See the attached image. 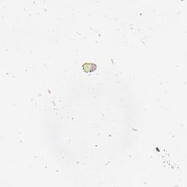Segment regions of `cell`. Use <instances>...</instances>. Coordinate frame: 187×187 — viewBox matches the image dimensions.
I'll return each instance as SVG.
<instances>
[{"label": "cell", "instance_id": "cell-1", "mask_svg": "<svg viewBox=\"0 0 187 187\" xmlns=\"http://www.w3.org/2000/svg\"><path fill=\"white\" fill-rule=\"evenodd\" d=\"M83 69L85 72H91L97 69V65L93 63H85L83 65Z\"/></svg>", "mask_w": 187, "mask_h": 187}]
</instances>
